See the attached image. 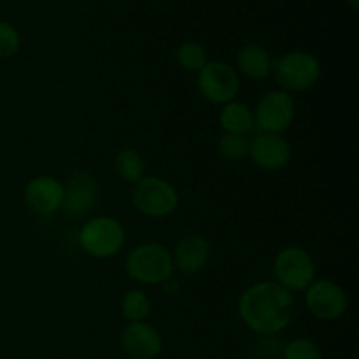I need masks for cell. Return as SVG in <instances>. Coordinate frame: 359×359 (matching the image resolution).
<instances>
[{"label": "cell", "instance_id": "cell-14", "mask_svg": "<svg viewBox=\"0 0 359 359\" xmlns=\"http://www.w3.org/2000/svg\"><path fill=\"white\" fill-rule=\"evenodd\" d=\"M172 263L174 270L182 276H195L202 272L210 259V244L198 233L182 237L172 249Z\"/></svg>", "mask_w": 359, "mask_h": 359}, {"label": "cell", "instance_id": "cell-10", "mask_svg": "<svg viewBox=\"0 0 359 359\" xmlns=\"http://www.w3.org/2000/svg\"><path fill=\"white\" fill-rule=\"evenodd\" d=\"M249 158L262 170L279 172L290 165L293 147L284 135L259 132L251 139Z\"/></svg>", "mask_w": 359, "mask_h": 359}, {"label": "cell", "instance_id": "cell-22", "mask_svg": "<svg viewBox=\"0 0 359 359\" xmlns=\"http://www.w3.org/2000/svg\"><path fill=\"white\" fill-rule=\"evenodd\" d=\"M21 48V35L7 21H0V60L13 58Z\"/></svg>", "mask_w": 359, "mask_h": 359}, {"label": "cell", "instance_id": "cell-2", "mask_svg": "<svg viewBox=\"0 0 359 359\" xmlns=\"http://www.w3.org/2000/svg\"><path fill=\"white\" fill-rule=\"evenodd\" d=\"M125 272L144 286H161L174 277L170 249L158 242H144L130 249L125 258Z\"/></svg>", "mask_w": 359, "mask_h": 359}, {"label": "cell", "instance_id": "cell-1", "mask_svg": "<svg viewBox=\"0 0 359 359\" xmlns=\"http://www.w3.org/2000/svg\"><path fill=\"white\" fill-rule=\"evenodd\" d=\"M237 311L241 321L252 333L259 337H276L293 321L297 300L291 291L276 280H263L242 291Z\"/></svg>", "mask_w": 359, "mask_h": 359}, {"label": "cell", "instance_id": "cell-8", "mask_svg": "<svg viewBox=\"0 0 359 359\" xmlns=\"http://www.w3.org/2000/svg\"><path fill=\"white\" fill-rule=\"evenodd\" d=\"M255 126L265 133L284 135L297 118V102L293 95L283 90H272L263 95L252 109Z\"/></svg>", "mask_w": 359, "mask_h": 359}, {"label": "cell", "instance_id": "cell-11", "mask_svg": "<svg viewBox=\"0 0 359 359\" xmlns=\"http://www.w3.org/2000/svg\"><path fill=\"white\" fill-rule=\"evenodd\" d=\"M119 346L130 359H156L163 349V337L151 323H128L119 335Z\"/></svg>", "mask_w": 359, "mask_h": 359}, {"label": "cell", "instance_id": "cell-6", "mask_svg": "<svg viewBox=\"0 0 359 359\" xmlns=\"http://www.w3.org/2000/svg\"><path fill=\"white\" fill-rule=\"evenodd\" d=\"M273 277L277 284L293 294L304 293L318 279V266L307 249L300 245H287L276 255Z\"/></svg>", "mask_w": 359, "mask_h": 359}, {"label": "cell", "instance_id": "cell-13", "mask_svg": "<svg viewBox=\"0 0 359 359\" xmlns=\"http://www.w3.org/2000/svg\"><path fill=\"white\" fill-rule=\"evenodd\" d=\"M98 184L88 172H74L63 184L62 210L72 217L86 216L98 202Z\"/></svg>", "mask_w": 359, "mask_h": 359}, {"label": "cell", "instance_id": "cell-20", "mask_svg": "<svg viewBox=\"0 0 359 359\" xmlns=\"http://www.w3.org/2000/svg\"><path fill=\"white\" fill-rule=\"evenodd\" d=\"M175 60L188 72H198L209 62V56L205 46L200 44L198 41H184L175 51Z\"/></svg>", "mask_w": 359, "mask_h": 359}, {"label": "cell", "instance_id": "cell-15", "mask_svg": "<svg viewBox=\"0 0 359 359\" xmlns=\"http://www.w3.org/2000/svg\"><path fill=\"white\" fill-rule=\"evenodd\" d=\"M272 55L259 44H245L238 49L235 58V70L238 76L251 81H262L272 74Z\"/></svg>", "mask_w": 359, "mask_h": 359}, {"label": "cell", "instance_id": "cell-21", "mask_svg": "<svg viewBox=\"0 0 359 359\" xmlns=\"http://www.w3.org/2000/svg\"><path fill=\"white\" fill-rule=\"evenodd\" d=\"M280 359H323V351L316 340L298 337L283 346Z\"/></svg>", "mask_w": 359, "mask_h": 359}, {"label": "cell", "instance_id": "cell-5", "mask_svg": "<svg viewBox=\"0 0 359 359\" xmlns=\"http://www.w3.org/2000/svg\"><path fill=\"white\" fill-rule=\"evenodd\" d=\"M132 205L142 216L165 219L179 207V191L170 181L158 175H144L133 184Z\"/></svg>", "mask_w": 359, "mask_h": 359}, {"label": "cell", "instance_id": "cell-24", "mask_svg": "<svg viewBox=\"0 0 359 359\" xmlns=\"http://www.w3.org/2000/svg\"><path fill=\"white\" fill-rule=\"evenodd\" d=\"M344 2H346L347 6H349L351 9H354V11H356L359 7V0H344Z\"/></svg>", "mask_w": 359, "mask_h": 359}, {"label": "cell", "instance_id": "cell-18", "mask_svg": "<svg viewBox=\"0 0 359 359\" xmlns=\"http://www.w3.org/2000/svg\"><path fill=\"white\" fill-rule=\"evenodd\" d=\"M119 311L128 323L147 321L153 312V302L146 291L130 290L123 294L121 302H119Z\"/></svg>", "mask_w": 359, "mask_h": 359}, {"label": "cell", "instance_id": "cell-17", "mask_svg": "<svg viewBox=\"0 0 359 359\" xmlns=\"http://www.w3.org/2000/svg\"><path fill=\"white\" fill-rule=\"evenodd\" d=\"M112 167H114L116 175L121 181L128 182V184H135V182H139L146 175L147 165L139 149H135V147H123V149L116 153Z\"/></svg>", "mask_w": 359, "mask_h": 359}, {"label": "cell", "instance_id": "cell-4", "mask_svg": "<svg viewBox=\"0 0 359 359\" xmlns=\"http://www.w3.org/2000/svg\"><path fill=\"white\" fill-rule=\"evenodd\" d=\"M77 242L91 258L111 259L125 248L126 230L116 217L93 216L79 228Z\"/></svg>", "mask_w": 359, "mask_h": 359}, {"label": "cell", "instance_id": "cell-7", "mask_svg": "<svg viewBox=\"0 0 359 359\" xmlns=\"http://www.w3.org/2000/svg\"><path fill=\"white\" fill-rule=\"evenodd\" d=\"M196 88L207 102L224 105L237 100L241 93V76L230 63L223 60H209L196 72Z\"/></svg>", "mask_w": 359, "mask_h": 359}, {"label": "cell", "instance_id": "cell-16", "mask_svg": "<svg viewBox=\"0 0 359 359\" xmlns=\"http://www.w3.org/2000/svg\"><path fill=\"white\" fill-rule=\"evenodd\" d=\"M219 125L223 133H237V135H248L255 128V114L248 104L241 100L228 102L221 105Z\"/></svg>", "mask_w": 359, "mask_h": 359}, {"label": "cell", "instance_id": "cell-9", "mask_svg": "<svg viewBox=\"0 0 359 359\" xmlns=\"http://www.w3.org/2000/svg\"><path fill=\"white\" fill-rule=\"evenodd\" d=\"M305 307L319 321H337L349 309V297L339 283L332 279H316L304 291Z\"/></svg>", "mask_w": 359, "mask_h": 359}, {"label": "cell", "instance_id": "cell-19", "mask_svg": "<svg viewBox=\"0 0 359 359\" xmlns=\"http://www.w3.org/2000/svg\"><path fill=\"white\" fill-rule=\"evenodd\" d=\"M249 147H251V139L237 133H223L216 144L217 153L226 161H242L249 158Z\"/></svg>", "mask_w": 359, "mask_h": 359}, {"label": "cell", "instance_id": "cell-12", "mask_svg": "<svg viewBox=\"0 0 359 359\" xmlns=\"http://www.w3.org/2000/svg\"><path fill=\"white\" fill-rule=\"evenodd\" d=\"M23 200L37 216L56 214L63 205V182L53 175H35L25 184Z\"/></svg>", "mask_w": 359, "mask_h": 359}, {"label": "cell", "instance_id": "cell-23", "mask_svg": "<svg viewBox=\"0 0 359 359\" xmlns=\"http://www.w3.org/2000/svg\"><path fill=\"white\" fill-rule=\"evenodd\" d=\"M161 287H163V291L167 294H175V293H177V290H179V284L175 283L174 279H170V280H167L165 284H161Z\"/></svg>", "mask_w": 359, "mask_h": 359}, {"label": "cell", "instance_id": "cell-3", "mask_svg": "<svg viewBox=\"0 0 359 359\" xmlns=\"http://www.w3.org/2000/svg\"><path fill=\"white\" fill-rule=\"evenodd\" d=\"M321 62L311 51H287L272 62V74L279 90L287 93H304L312 90L321 79Z\"/></svg>", "mask_w": 359, "mask_h": 359}]
</instances>
